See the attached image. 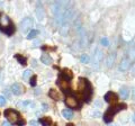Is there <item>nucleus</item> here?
I'll return each mask as SVG.
<instances>
[{"label": "nucleus", "instance_id": "obj_5", "mask_svg": "<svg viewBox=\"0 0 135 126\" xmlns=\"http://www.w3.org/2000/svg\"><path fill=\"white\" fill-rule=\"evenodd\" d=\"M65 105L70 109L80 108V106H81V104L79 103V99L73 95H68L65 97Z\"/></svg>", "mask_w": 135, "mask_h": 126}, {"label": "nucleus", "instance_id": "obj_6", "mask_svg": "<svg viewBox=\"0 0 135 126\" xmlns=\"http://www.w3.org/2000/svg\"><path fill=\"white\" fill-rule=\"evenodd\" d=\"M33 26H34V20H33V18H31V17L24 18L22 22H20V24H19V28L22 29L23 33L29 31V29H32Z\"/></svg>", "mask_w": 135, "mask_h": 126}, {"label": "nucleus", "instance_id": "obj_11", "mask_svg": "<svg viewBox=\"0 0 135 126\" xmlns=\"http://www.w3.org/2000/svg\"><path fill=\"white\" fill-rule=\"evenodd\" d=\"M131 66V60L128 57H125L120 61V64H119V70L120 71H127Z\"/></svg>", "mask_w": 135, "mask_h": 126}, {"label": "nucleus", "instance_id": "obj_8", "mask_svg": "<svg viewBox=\"0 0 135 126\" xmlns=\"http://www.w3.org/2000/svg\"><path fill=\"white\" fill-rule=\"evenodd\" d=\"M56 83H57V86L61 88L62 91H64V92L69 91V87H70V81L69 80H66V79L60 77V78L57 79V82Z\"/></svg>", "mask_w": 135, "mask_h": 126}, {"label": "nucleus", "instance_id": "obj_7", "mask_svg": "<svg viewBox=\"0 0 135 126\" xmlns=\"http://www.w3.org/2000/svg\"><path fill=\"white\" fill-rule=\"evenodd\" d=\"M103 57H104L103 51H101L99 47H97L95 50V54H94V66H95L96 69L99 68V64H100L101 60H103Z\"/></svg>", "mask_w": 135, "mask_h": 126}, {"label": "nucleus", "instance_id": "obj_33", "mask_svg": "<svg viewBox=\"0 0 135 126\" xmlns=\"http://www.w3.org/2000/svg\"><path fill=\"white\" fill-rule=\"evenodd\" d=\"M133 122L135 123V114H134V116H133Z\"/></svg>", "mask_w": 135, "mask_h": 126}, {"label": "nucleus", "instance_id": "obj_37", "mask_svg": "<svg viewBox=\"0 0 135 126\" xmlns=\"http://www.w3.org/2000/svg\"><path fill=\"white\" fill-rule=\"evenodd\" d=\"M0 15H1V14H0Z\"/></svg>", "mask_w": 135, "mask_h": 126}, {"label": "nucleus", "instance_id": "obj_32", "mask_svg": "<svg viewBox=\"0 0 135 126\" xmlns=\"http://www.w3.org/2000/svg\"><path fill=\"white\" fill-rule=\"evenodd\" d=\"M132 71L135 73V62H134V64H133V66H132Z\"/></svg>", "mask_w": 135, "mask_h": 126}, {"label": "nucleus", "instance_id": "obj_15", "mask_svg": "<svg viewBox=\"0 0 135 126\" xmlns=\"http://www.w3.org/2000/svg\"><path fill=\"white\" fill-rule=\"evenodd\" d=\"M18 107H20V108H34L35 107V104H34L32 100H24V101L18 103Z\"/></svg>", "mask_w": 135, "mask_h": 126}, {"label": "nucleus", "instance_id": "obj_22", "mask_svg": "<svg viewBox=\"0 0 135 126\" xmlns=\"http://www.w3.org/2000/svg\"><path fill=\"white\" fill-rule=\"evenodd\" d=\"M40 123L42 126H50L51 123H52V120H51L50 117H43V118H40Z\"/></svg>", "mask_w": 135, "mask_h": 126}, {"label": "nucleus", "instance_id": "obj_13", "mask_svg": "<svg viewBox=\"0 0 135 126\" xmlns=\"http://www.w3.org/2000/svg\"><path fill=\"white\" fill-rule=\"evenodd\" d=\"M60 77L64 78V79H66V80L70 81L71 79L73 78V73H72V71L69 70V69H63L61 71V75H60Z\"/></svg>", "mask_w": 135, "mask_h": 126}, {"label": "nucleus", "instance_id": "obj_25", "mask_svg": "<svg viewBox=\"0 0 135 126\" xmlns=\"http://www.w3.org/2000/svg\"><path fill=\"white\" fill-rule=\"evenodd\" d=\"M80 60H81L82 63H88L90 61V57H89V55H87V54H82L81 57H80Z\"/></svg>", "mask_w": 135, "mask_h": 126}, {"label": "nucleus", "instance_id": "obj_31", "mask_svg": "<svg viewBox=\"0 0 135 126\" xmlns=\"http://www.w3.org/2000/svg\"><path fill=\"white\" fill-rule=\"evenodd\" d=\"M31 125H33V126H37V123H36V122H31Z\"/></svg>", "mask_w": 135, "mask_h": 126}, {"label": "nucleus", "instance_id": "obj_16", "mask_svg": "<svg viewBox=\"0 0 135 126\" xmlns=\"http://www.w3.org/2000/svg\"><path fill=\"white\" fill-rule=\"evenodd\" d=\"M41 61L43 62L44 64H46V65H50V64H52V62H53L52 57H51L50 55H47V54H43V55L41 56Z\"/></svg>", "mask_w": 135, "mask_h": 126}, {"label": "nucleus", "instance_id": "obj_27", "mask_svg": "<svg viewBox=\"0 0 135 126\" xmlns=\"http://www.w3.org/2000/svg\"><path fill=\"white\" fill-rule=\"evenodd\" d=\"M7 103V100H6V97H3V96H0V106H5Z\"/></svg>", "mask_w": 135, "mask_h": 126}, {"label": "nucleus", "instance_id": "obj_36", "mask_svg": "<svg viewBox=\"0 0 135 126\" xmlns=\"http://www.w3.org/2000/svg\"><path fill=\"white\" fill-rule=\"evenodd\" d=\"M0 80H1V72H0Z\"/></svg>", "mask_w": 135, "mask_h": 126}, {"label": "nucleus", "instance_id": "obj_9", "mask_svg": "<svg viewBox=\"0 0 135 126\" xmlns=\"http://www.w3.org/2000/svg\"><path fill=\"white\" fill-rule=\"evenodd\" d=\"M104 99L106 103H109V104H115L117 100H118V96L113 91H108L106 95L104 96Z\"/></svg>", "mask_w": 135, "mask_h": 126}, {"label": "nucleus", "instance_id": "obj_14", "mask_svg": "<svg viewBox=\"0 0 135 126\" xmlns=\"http://www.w3.org/2000/svg\"><path fill=\"white\" fill-rule=\"evenodd\" d=\"M36 15L38 17L40 20H43L45 17V12H44V8L41 3H37V8H36Z\"/></svg>", "mask_w": 135, "mask_h": 126}, {"label": "nucleus", "instance_id": "obj_34", "mask_svg": "<svg viewBox=\"0 0 135 126\" xmlns=\"http://www.w3.org/2000/svg\"><path fill=\"white\" fill-rule=\"evenodd\" d=\"M108 126H117V125H115V124H110V125H108Z\"/></svg>", "mask_w": 135, "mask_h": 126}, {"label": "nucleus", "instance_id": "obj_28", "mask_svg": "<svg viewBox=\"0 0 135 126\" xmlns=\"http://www.w3.org/2000/svg\"><path fill=\"white\" fill-rule=\"evenodd\" d=\"M101 44H103L104 46H108V40L106 38V37H104V38L101 40Z\"/></svg>", "mask_w": 135, "mask_h": 126}, {"label": "nucleus", "instance_id": "obj_23", "mask_svg": "<svg viewBox=\"0 0 135 126\" xmlns=\"http://www.w3.org/2000/svg\"><path fill=\"white\" fill-rule=\"evenodd\" d=\"M37 35H38V31H36V29H32V31L29 32L27 38H28V40H33V38H35Z\"/></svg>", "mask_w": 135, "mask_h": 126}, {"label": "nucleus", "instance_id": "obj_18", "mask_svg": "<svg viewBox=\"0 0 135 126\" xmlns=\"http://www.w3.org/2000/svg\"><path fill=\"white\" fill-rule=\"evenodd\" d=\"M80 45L81 47H86L88 45V40H87V34L81 31V38H80Z\"/></svg>", "mask_w": 135, "mask_h": 126}, {"label": "nucleus", "instance_id": "obj_30", "mask_svg": "<svg viewBox=\"0 0 135 126\" xmlns=\"http://www.w3.org/2000/svg\"><path fill=\"white\" fill-rule=\"evenodd\" d=\"M2 126H12V125L9 123V122H3V123H2Z\"/></svg>", "mask_w": 135, "mask_h": 126}, {"label": "nucleus", "instance_id": "obj_3", "mask_svg": "<svg viewBox=\"0 0 135 126\" xmlns=\"http://www.w3.org/2000/svg\"><path fill=\"white\" fill-rule=\"evenodd\" d=\"M3 115H5V117L8 119V122L12 125H18V126H24L25 125V120L22 118V116H20L19 112L15 110V109L12 108H8L5 110V113H3Z\"/></svg>", "mask_w": 135, "mask_h": 126}, {"label": "nucleus", "instance_id": "obj_26", "mask_svg": "<svg viewBox=\"0 0 135 126\" xmlns=\"http://www.w3.org/2000/svg\"><path fill=\"white\" fill-rule=\"evenodd\" d=\"M36 81H37V77L36 75H32L31 81H29V85H31L32 87H35L36 86Z\"/></svg>", "mask_w": 135, "mask_h": 126}, {"label": "nucleus", "instance_id": "obj_2", "mask_svg": "<svg viewBox=\"0 0 135 126\" xmlns=\"http://www.w3.org/2000/svg\"><path fill=\"white\" fill-rule=\"evenodd\" d=\"M127 108V106H126L125 104H115V105H113V106L109 107L106 113L104 114V122L105 123H107L109 124L110 122H113V118H114V116H115L117 113H119L122 110H125V109Z\"/></svg>", "mask_w": 135, "mask_h": 126}, {"label": "nucleus", "instance_id": "obj_20", "mask_svg": "<svg viewBox=\"0 0 135 126\" xmlns=\"http://www.w3.org/2000/svg\"><path fill=\"white\" fill-rule=\"evenodd\" d=\"M15 57H16V60L18 61L22 65H24V66H25V65H27V60H26V57H25V56L20 55V54H16Z\"/></svg>", "mask_w": 135, "mask_h": 126}, {"label": "nucleus", "instance_id": "obj_24", "mask_svg": "<svg viewBox=\"0 0 135 126\" xmlns=\"http://www.w3.org/2000/svg\"><path fill=\"white\" fill-rule=\"evenodd\" d=\"M33 72H32V70H25L24 71V73H23V78L25 79V80H26V79H28L29 77H32V74Z\"/></svg>", "mask_w": 135, "mask_h": 126}, {"label": "nucleus", "instance_id": "obj_12", "mask_svg": "<svg viewBox=\"0 0 135 126\" xmlns=\"http://www.w3.org/2000/svg\"><path fill=\"white\" fill-rule=\"evenodd\" d=\"M115 60H116V53L113 52V53H109L107 55V59H106V65L108 68H112L115 63Z\"/></svg>", "mask_w": 135, "mask_h": 126}, {"label": "nucleus", "instance_id": "obj_1", "mask_svg": "<svg viewBox=\"0 0 135 126\" xmlns=\"http://www.w3.org/2000/svg\"><path fill=\"white\" fill-rule=\"evenodd\" d=\"M80 95L83 98V101L89 103L92 97V87L90 82L86 78H80Z\"/></svg>", "mask_w": 135, "mask_h": 126}, {"label": "nucleus", "instance_id": "obj_21", "mask_svg": "<svg viewBox=\"0 0 135 126\" xmlns=\"http://www.w3.org/2000/svg\"><path fill=\"white\" fill-rule=\"evenodd\" d=\"M62 115H63V117H64V118L71 119V118L73 117V113H72V110H71V109H64V110L62 112Z\"/></svg>", "mask_w": 135, "mask_h": 126}, {"label": "nucleus", "instance_id": "obj_35", "mask_svg": "<svg viewBox=\"0 0 135 126\" xmlns=\"http://www.w3.org/2000/svg\"><path fill=\"white\" fill-rule=\"evenodd\" d=\"M52 126H57V125H56V123H53V124H52Z\"/></svg>", "mask_w": 135, "mask_h": 126}, {"label": "nucleus", "instance_id": "obj_4", "mask_svg": "<svg viewBox=\"0 0 135 126\" xmlns=\"http://www.w3.org/2000/svg\"><path fill=\"white\" fill-rule=\"evenodd\" d=\"M15 25L12 24L10 18L6 15H0V31L6 33L7 35H11L15 33Z\"/></svg>", "mask_w": 135, "mask_h": 126}, {"label": "nucleus", "instance_id": "obj_29", "mask_svg": "<svg viewBox=\"0 0 135 126\" xmlns=\"http://www.w3.org/2000/svg\"><path fill=\"white\" fill-rule=\"evenodd\" d=\"M132 99H133V101H135V88L132 89Z\"/></svg>", "mask_w": 135, "mask_h": 126}, {"label": "nucleus", "instance_id": "obj_10", "mask_svg": "<svg viewBox=\"0 0 135 126\" xmlns=\"http://www.w3.org/2000/svg\"><path fill=\"white\" fill-rule=\"evenodd\" d=\"M10 90H11V94L19 96L25 91V88L23 85H20V83H14V85L10 87Z\"/></svg>", "mask_w": 135, "mask_h": 126}, {"label": "nucleus", "instance_id": "obj_19", "mask_svg": "<svg viewBox=\"0 0 135 126\" xmlns=\"http://www.w3.org/2000/svg\"><path fill=\"white\" fill-rule=\"evenodd\" d=\"M49 96L51 98H52L53 100H60V95H59V91L54 90V89H51L49 91Z\"/></svg>", "mask_w": 135, "mask_h": 126}, {"label": "nucleus", "instance_id": "obj_17", "mask_svg": "<svg viewBox=\"0 0 135 126\" xmlns=\"http://www.w3.org/2000/svg\"><path fill=\"white\" fill-rule=\"evenodd\" d=\"M128 94H129V91H128V88L127 87H122L120 88L119 95H120V97L123 98V99H127L128 98Z\"/></svg>", "mask_w": 135, "mask_h": 126}]
</instances>
